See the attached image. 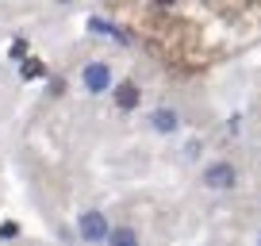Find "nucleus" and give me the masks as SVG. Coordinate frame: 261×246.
I'll return each instance as SVG.
<instances>
[{"label": "nucleus", "mask_w": 261, "mask_h": 246, "mask_svg": "<svg viewBox=\"0 0 261 246\" xmlns=\"http://www.w3.org/2000/svg\"><path fill=\"white\" fill-rule=\"evenodd\" d=\"M154 127L158 131H177V112H154Z\"/></svg>", "instance_id": "6e6552de"}, {"label": "nucleus", "mask_w": 261, "mask_h": 246, "mask_svg": "<svg viewBox=\"0 0 261 246\" xmlns=\"http://www.w3.org/2000/svg\"><path fill=\"white\" fill-rule=\"evenodd\" d=\"M89 31H96V35H112V39H119V42H130V35H127V31H119V27L104 23V19H89Z\"/></svg>", "instance_id": "39448f33"}, {"label": "nucleus", "mask_w": 261, "mask_h": 246, "mask_svg": "<svg viewBox=\"0 0 261 246\" xmlns=\"http://www.w3.org/2000/svg\"><path fill=\"white\" fill-rule=\"evenodd\" d=\"M16 235H19L16 223H0V238H16Z\"/></svg>", "instance_id": "1a4fd4ad"}, {"label": "nucleus", "mask_w": 261, "mask_h": 246, "mask_svg": "<svg viewBox=\"0 0 261 246\" xmlns=\"http://www.w3.org/2000/svg\"><path fill=\"white\" fill-rule=\"evenodd\" d=\"M108 238H112V246H139V235H135L130 227H115Z\"/></svg>", "instance_id": "423d86ee"}, {"label": "nucleus", "mask_w": 261, "mask_h": 246, "mask_svg": "<svg viewBox=\"0 0 261 246\" xmlns=\"http://www.w3.org/2000/svg\"><path fill=\"white\" fill-rule=\"evenodd\" d=\"M81 235L89 238V242H100V238L108 235V219L100 212H85L81 215Z\"/></svg>", "instance_id": "f03ea898"}, {"label": "nucleus", "mask_w": 261, "mask_h": 246, "mask_svg": "<svg viewBox=\"0 0 261 246\" xmlns=\"http://www.w3.org/2000/svg\"><path fill=\"white\" fill-rule=\"evenodd\" d=\"M115 104L127 112V108H135L139 104V89H135V81H123L119 89H115Z\"/></svg>", "instance_id": "20e7f679"}, {"label": "nucleus", "mask_w": 261, "mask_h": 246, "mask_svg": "<svg viewBox=\"0 0 261 246\" xmlns=\"http://www.w3.org/2000/svg\"><path fill=\"white\" fill-rule=\"evenodd\" d=\"M204 185H212V189H230V185H234V165H227V162L212 165V169L204 173Z\"/></svg>", "instance_id": "7ed1b4c3"}, {"label": "nucleus", "mask_w": 261, "mask_h": 246, "mask_svg": "<svg viewBox=\"0 0 261 246\" xmlns=\"http://www.w3.org/2000/svg\"><path fill=\"white\" fill-rule=\"evenodd\" d=\"M108 85H112V69H108L104 62L85 66V89H89V92H104Z\"/></svg>", "instance_id": "f257e3e1"}, {"label": "nucleus", "mask_w": 261, "mask_h": 246, "mask_svg": "<svg viewBox=\"0 0 261 246\" xmlns=\"http://www.w3.org/2000/svg\"><path fill=\"white\" fill-rule=\"evenodd\" d=\"M27 54V39H16L12 42V58H23Z\"/></svg>", "instance_id": "9d476101"}, {"label": "nucleus", "mask_w": 261, "mask_h": 246, "mask_svg": "<svg viewBox=\"0 0 261 246\" xmlns=\"http://www.w3.org/2000/svg\"><path fill=\"white\" fill-rule=\"evenodd\" d=\"M42 73H46V69H42V62H35V58H27L23 69H19V77H23V81H39Z\"/></svg>", "instance_id": "0eeeda50"}]
</instances>
